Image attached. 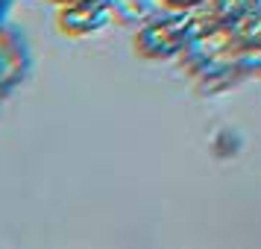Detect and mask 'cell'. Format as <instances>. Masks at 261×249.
<instances>
[{
    "label": "cell",
    "mask_w": 261,
    "mask_h": 249,
    "mask_svg": "<svg viewBox=\"0 0 261 249\" xmlns=\"http://www.w3.org/2000/svg\"><path fill=\"white\" fill-rule=\"evenodd\" d=\"M109 0H73L59 6V30L68 36L83 38L106 24Z\"/></svg>",
    "instance_id": "cell-1"
},
{
    "label": "cell",
    "mask_w": 261,
    "mask_h": 249,
    "mask_svg": "<svg viewBox=\"0 0 261 249\" xmlns=\"http://www.w3.org/2000/svg\"><path fill=\"white\" fill-rule=\"evenodd\" d=\"M167 9H191V6H197L202 0H162Z\"/></svg>",
    "instance_id": "cell-2"
},
{
    "label": "cell",
    "mask_w": 261,
    "mask_h": 249,
    "mask_svg": "<svg viewBox=\"0 0 261 249\" xmlns=\"http://www.w3.org/2000/svg\"><path fill=\"white\" fill-rule=\"evenodd\" d=\"M50 3H56V6H62V3H73V0H50Z\"/></svg>",
    "instance_id": "cell-3"
},
{
    "label": "cell",
    "mask_w": 261,
    "mask_h": 249,
    "mask_svg": "<svg viewBox=\"0 0 261 249\" xmlns=\"http://www.w3.org/2000/svg\"><path fill=\"white\" fill-rule=\"evenodd\" d=\"M3 9H6V0H0V12H3Z\"/></svg>",
    "instance_id": "cell-4"
}]
</instances>
